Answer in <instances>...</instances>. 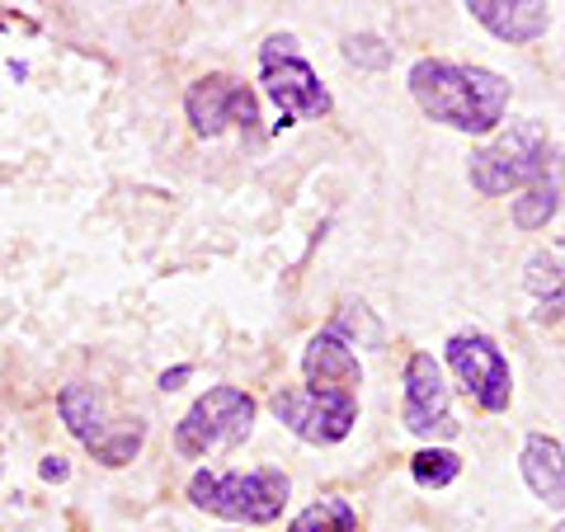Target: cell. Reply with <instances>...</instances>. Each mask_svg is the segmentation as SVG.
I'll list each match as a JSON object with an SVG mask.
<instances>
[{
    "instance_id": "obj_22",
    "label": "cell",
    "mask_w": 565,
    "mask_h": 532,
    "mask_svg": "<svg viewBox=\"0 0 565 532\" xmlns=\"http://www.w3.org/2000/svg\"><path fill=\"white\" fill-rule=\"evenodd\" d=\"M537 321H552V326H561V292H556V297H542Z\"/></svg>"
},
{
    "instance_id": "obj_10",
    "label": "cell",
    "mask_w": 565,
    "mask_h": 532,
    "mask_svg": "<svg viewBox=\"0 0 565 532\" xmlns=\"http://www.w3.org/2000/svg\"><path fill=\"white\" fill-rule=\"evenodd\" d=\"M184 114H189V128L193 137H203V141H217L226 128H241V132H250L259 128V99L255 91L245 81L236 76H199L184 91Z\"/></svg>"
},
{
    "instance_id": "obj_15",
    "label": "cell",
    "mask_w": 565,
    "mask_h": 532,
    "mask_svg": "<svg viewBox=\"0 0 565 532\" xmlns=\"http://www.w3.org/2000/svg\"><path fill=\"white\" fill-rule=\"evenodd\" d=\"M288 532H359V513H353V504L340 500V494H326V500H316L297 513Z\"/></svg>"
},
{
    "instance_id": "obj_14",
    "label": "cell",
    "mask_w": 565,
    "mask_h": 532,
    "mask_svg": "<svg viewBox=\"0 0 565 532\" xmlns=\"http://www.w3.org/2000/svg\"><path fill=\"white\" fill-rule=\"evenodd\" d=\"M561 212V166H552L537 184L523 189V199H514V226L519 232H546V222H556Z\"/></svg>"
},
{
    "instance_id": "obj_18",
    "label": "cell",
    "mask_w": 565,
    "mask_h": 532,
    "mask_svg": "<svg viewBox=\"0 0 565 532\" xmlns=\"http://www.w3.org/2000/svg\"><path fill=\"white\" fill-rule=\"evenodd\" d=\"M344 62L359 66V71H386L392 66V47H386V39H377V33H349Z\"/></svg>"
},
{
    "instance_id": "obj_1",
    "label": "cell",
    "mask_w": 565,
    "mask_h": 532,
    "mask_svg": "<svg viewBox=\"0 0 565 532\" xmlns=\"http://www.w3.org/2000/svg\"><path fill=\"white\" fill-rule=\"evenodd\" d=\"M411 95L434 123H444L452 132L486 137L504 123L514 85L490 66H462L444 57H419L411 66Z\"/></svg>"
},
{
    "instance_id": "obj_21",
    "label": "cell",
    "mask_w": 565,
    "mask_h": 532,
    "mask_svg": "<svg viewBox=\"0 0 565 532\" xmlns=\"http://www.w3.org/2000/svg\"><path fill=\"white\" fill-rule=\"evenodd\" d=\"M39 476H43V481H66V476H71V462H66V457H43V462H39Z\"/></svg>"
},
{
    "instance_id": "obj_23",
    "label": "cell",
    "mask_w": 565,
    "mask_h": 532,
    "mask_svg": "<svg viewBox=\"0 0 565 532\" xmlns=\"http://www.w3.org/2000/svg\"><path fill=\"white\" fill-rule=\"evenodd\" d=\"M0 471H6V448H0Z\"/></svg>"
},
{
    "instance_id": "obj_3",
    "label": "cell",
    "mask_w": 565,
    "mask_h": 532,
    "mask_svg": "<svg viewBox=\"0 0 565 532\" xmlns=\"http://www.w3.org/2000/svg\"><path fill=\"white\" fill-rule=\"evenodd\" d=\"M552 166H556V141L546 132V123L523 118L504 137H494L490 147L471 151L467 180L476 193H486V199H504V193L537 184Z\"/></svg>"
},
{
    "instance_id": "obj_6",
    "label": "cell",
    "mask_w": 565,
    "mask_h": 532,
    "mask_svg": "<svg viewBox=\"0 0 565 532\" xmlns=\"http://www.w3.org/2000/svg\"><path fill=\"white\" fill-rule=\"evenodd\" d=\"M57 415L71 429V438H76L81 448H90L95 462H104V467H128L132 457L141 453V438H147V424H141V419L118 424V429H114L99 392H95V386H85V382L62 386Z\"/></svg>"
},
{
    "instance_id": "obj_9",
    "label": "cell",
    "mask_w": 565,
    "mask_h": 532,
    "mask_svg": "<svg viewBox=\"0 0 565 532\" xmlns=\"http://www.w3.org/2000/svg\"><path fill=\"white\" fill-rule=\"evenodd\" d=\"M444 353H448V368L457 372V382L467 386V396L481 405L486 415L509 411V396H514V372H509L504 349L494 344L486 330H457Z\"/></svg>"
},
{
    "instance_id": "obj_8",
    "label": "cell",
    "mask_w": 565,
    "mask_h": 532,
    "mask_svg": "<svg viewBox=\"0 0 565 532\" xmlns=\"http://www.w3.org/2000/svg\"><path fill=\"white\" fill-rule=\"evenodd\" d=\"M401 419L415 438H424L429 448H438L444 438H457L462 424L452 415V392L444 382V363L434 353H411L405 363V396H401Z\"/></svg>"
},
{
    "instance_id": "obj_5",
    "label": "cell",
    "mask_w": 565,
    "mask_h": 532,
    "mask_svg": "<svg viewBox=\"0 0 565 532\" xmlns=\"http://www.w3.org/2000/svg\"><path fill=\"white\" fill-rule=\"evenodd\" d=\"M259 85H264V95L278 104L282 123L326 118L334 109L326 81L316 76V66L302 57V47H297V33H269V39H264V47H259Z\"/></svg>"
},
{
    "instance_id": "obj_7",
    "label": "cell",
    "mask_w": 565,
    "mask_h": 532,
    "mask_svg": "<svg viewBox=\"0 0 565 532\" xmlns=\"http://www.w3.org/2000/svg\"><path fill=\"white\" fill-rule=\"evenodd\" d=\"M269 411L288 434L316 448L344 443L359 424V396H340V392H311V386H278L269 396Z\"/></svg>"
},
{
    "instance_id": "obj_12",
    "label": "cell",
    "mask_w": 565,
    "mask_h": 532,
    "mask_svg": "<svg viewBox=\"0 0 565 532\" xmlns=\"http://www.w3.org/2000/svg\"><path fill=\"white\" fill-rule=\"evenodd\" d=\"M467 10L500 43H533L556 24V6L546 0H467Z\"/></svg>"
},
{
    "instance_id": "obj_4",
    "label": "cell",
    "mask_w": 565,
    "mask_h": 532,
    "mask_svg": "<svg viewBox=\"0 0 565 532\" xmlns=\"http://www.w3.org/2000/svg\"><path fill=\"white\" fill-rule=\"evenodd\" d=\"M255 415H259V405L250 392H241V386H207L184 411V419L174 424V453L193 462V457L236 448V443L250 438Z\"/></svg>"
},
{
    "instance_id": "obj_2",
    "label": "cell",
    "mask_w": 565,
    "mask_h": 532,
    "mask_svg": "<svg viewBox=\"0 0 565 532\" xmlns=\"http://www.w3.org/2000/svg\"><path fill=\"white\" fill-rule=\"evenodd\" d=\"M193 509L217 513L226 523H250L264 528L282 519L292 500V481L278 467H255V471H193L189 481Z\"/></svg>"
},
{
    "instance_id": "obj_20",
    "label": "cell",
    "mask_w": 565,
    "mask_h": 532,
    "mask_svg": "<svg viewBox=\"0 0 565 532\" xmlns=\"http://www.w3.org/2000/svg\"><path fill=\"white\" fill-rule=\"evenodd\" d=\"M189 377H193V368H189V363H174V368H166L161 377H156V386H161V392L170 396V392H180V386H184Z\"/></svg>"
},
{
    "instance_id": "obj_19",
    "label": "cell",
    "mask_w": 565,
    "mask_h": 532,
    "mask_svg": "<svg viewBox=\"0 0 565 532\" xmlns=\"http://www.w3.org/2000/svg\"><path fill=\"white\" fill-rule=\"evenodd\" d=\"M527 292L533 297H556L561 292V245H552V251H537L533 259H527Z\"/></svg>"
},
{
    "instance_id": "obj_11",
    "label": "cell",
    "mask_w": 565,
    "mask_h": 532,
    "mask_svg": "<svg viewBox=\"0 0 565 532\" xmlns=\"http://www.w3.org/2000/svg\"><path fill=\"white\" fill-rule=\"evenodd\" d=\"M302 377L311 392H340V396H359L363 386V368L359 353H353L334 330H316L302 353Z\"/></svg>"
},
{
    "instance_id": "obj_17",
    "label": "cell",
    "mask_w": 565,
    "mask_h": 532,
    "mask_svg": "<svg viewBox=\"0 0 565 532\" xmlns=\"http://www.w3.org/2000/svg\"><path fill=\"white\" fill-rule=\"evenodd\" d=\"M326 330H334V334H340V340L353 349V344H359V334H363V344H382V326H377V316L373 311H367V301H340V311H334V321L326 326Z\"/></svg>"
},
{
    "instance_id": "obj_16",
    "label": "cell",
    "mask_w": 565,
    "mask_h": 532,
    "mask_svg": "<svg viewBox=\"0 0 565 532\" xmlns=\"http://www.w3.org/2000/svg\"><path fill=\"white\" fill-rule=\"evenodd\" d=\"M411 476L424 490H444L462 476V457H457L452 448H419L411 457Z\"/></svg>"
},
{
    "instance_id": "obj_13",
    "label": "cell",
    "mask_w": 565,
    "mask_h": 532,
    "mask_svg": "<svg viewBox=\"0 0 565 532\" xmlns=\"http://www.w3.org/2000/svg\"><path fill=\"white\" fill-rule=\"evenodd\" d=\"M561 438H552V434H527V443H523V481H527V490L537 494L542 504H552V509H561V494H565V467H561Z\"/></svg>"
}]
</instances>
